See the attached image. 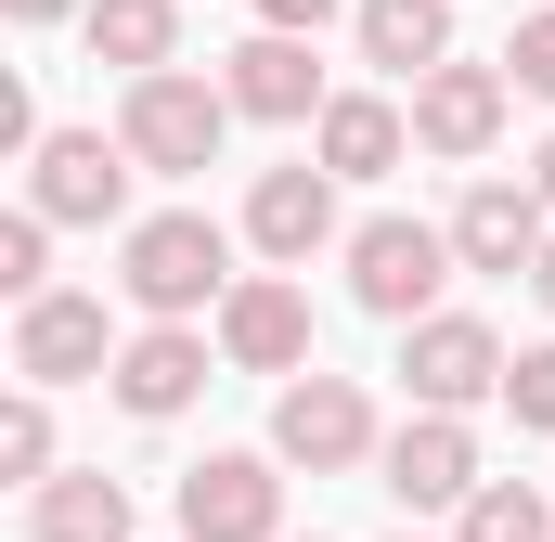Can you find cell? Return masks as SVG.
<instances>
[{"label": "cell", "mask_w": 555, "mask_h": 542, "mask_svg": "<svg viewBox=\"0 0 555 542\" xmlns=\"http://www.w3.org/2000/svg\"><path fill=\"white\" fill-rule=\"evenodd\" d=\"M117 284H130L142 323H194V310H220L246 271H233V233H220L207 207H155V220H130V246H117Z\"/></svg>", "instance_id": "cell-1"}, {"label": "cell", "mask_w": 555, "mask_h": 542, "mask_svg": "<svg viewBox=\"0 0 555 542\" xmlns=\"http://www.w3.org/2000/svg\"><path fill=\"white\" fill-rule=\"evenodd\" d=\"M117 142H130L155 181H194V168H220V142H233V91L194 78V65H155V78H130V104H117Z\"/></svg>", "instance_id": "cell-2"}, {"label": "cell", "mask_w": 555, "mask_h": 542, "mask_svg": "<svg viewBox=\"0 0 555 542\" xmlns=\"http://www.w3.org/2000/svg\"><path fill=\"white\" fill-rule=\"evenodd\" d=\"M452 271H465V246H452L439 220H362V233H349V297H362L375 323H426Z\"/></svg>", "instance_id": "cell-3"}, {"label": "cell", "mask_w": 555, "mask_h": 542, "mask_svg": "<svg viewBox=\"0 0 555 542\" xmlns=\"http://www.w3.org/2000/svg\"><path fill=\"white\" fill-rule=\"evenodd\" d=\"M401 388H414L426 413L504 401V336H491L478 310H426V323H401Z\"/></svg>", "instance_id": "cell-4"}, {"label": "cell", "mask_w": 555, "mask_h": 542, "mask_svg": "<svg viewBox=\"0 0 555 542\" xmlns=\"http://www.w3.org/2000/svg\"><path fill=\"white\" fill-rule=\"evenodd\" d=\"M13 375H26V388H91V375H117L104 297H78V284H39V297L13 310Z\"/></svg>", "instance_id": "cell-5"}, {"label": "cell", "mask_w": 555, "mask_h": 542, "mask_svg": "<svg viewBox=\"0 0 555 542\" xmlns=\"http://www.w3.org/2000/svg\"><path fill=\"white\" fill-rule=\"evenodd\" d=\"M272 452H284V465H310V478L375 465V401H362L349 375H323V362H310V375L272 401Z\"/></svg>", "instance_id": "cell-6"}, {"label": "cell", "mask_w": 555, "mask_h": 542, "mask_svg": "<svg viewBox=\"0 0 555 542\" xmlns=\"http://www.w3.org/2000/svg\"><path fill=\"white\" fill-rule=\"evenodd\" d=\"M284 452H207L181 478V542H284Z\"/></svg>", "instance_id": "cell-7"}, {"label": "cell", "mask_w": 555, "mask_h": 542, "mask_svg": "<svg viewBox=\"0 0 555 542\" xmlns=\"http://www.w3.org/2000/svg\"><path fill=\"white\" fill-rule=\"evenodd\" d=\"M130 142L104 130H39V155H26V207H52V220H130Z\"/></svg>", "instance_id": "cell-8"}, {"label": "cell", "mask_w": 555, "mask_h": 542, "mask_svg": "<svg viewBox=\"0 0 555 542\" xmlns=\"http://www.w3.org/2000/svg\"><path fill=\"white\" fill-rule=\"evenodd\" d=\"M220 362L233 375H310V297L284 271H246L220 297Z\"/></svg>", "instance_id": "cell-9"}, {"label": "cell", "mask_w": 555, "mask_h": 542, "mask_svg": "<svg viewBox=\"0 0 555 542\" xmlns=\"http://www.w3.org/2000/svg\"><path fill=\"white\" fill-rule=\"evenodd\" d=\"M375 465H388L401 517H439V504H465V491H478V426L414 401V426H401V439H375Z\"/></svg>", "instance_id": "cell-10"}, {"label": "cell", "mask_w": 555, "mask_h": 542, "mask_svg": "<svg viewBox=\"0 0 555 542\" xmlns=\"http://www.w3.org/2000/svg\"><path fill=\"white\" fill-rule=\"evenodd\" d=\"M246 246L272 271H310V246H336V168H259L246 181Z\"/></svg>", "instance_id": "cell-11"}, {"label": "cell", "mask_w": 555, "mask_h": 542, "mask_svg": "<svg viewBox=\"0 0 555 542\" xmlns=\"http://www.w3.org/2000/svg\"><path fill=\"white\" fill-rule=\"evenodd\" d=\"M504 104H517L504 65H426L414 78V142L426 155H491L504 142Z\"/></svg>", "instance_id": "cell-12"}, {"label": "cell", "mask_w": 555, "mask_h": 542, "mask_svg": "<svg viewBox=\"0 0 555 542\" xmlns=\"http://www.w3.org/2000/svg\"><path fill=\"white\" fill-rule=\"evenodd\" d=\"M220 91H233V117H272V130H297V117H323V104H336L297 26H259V39L220 65Z\"/></svg>", "instance_id": "cell-13"}, {"label": "cell", "mask_w": 555, "mask_h": 542, "mask_svg": "<svg viewBox=\"0 0 555 542\" xmlns=\"http://www.w3.org/2000/svg\"><path fill=\"white\" fill-rule=\"evenodd\" d=\"M555 233L543 181H465V207H452V246H465V271H530Z\"/></svg>", "instance_id": "cell-14"}, {"label": "cell", "mask_w": 555, "mask_h": 542, "mask_svg": "<svg viewBox=\"0 0 555 542\" xmlns=\"http://www.w3.org/2000/svg\"><path fill=\"white\" fill-rule=\"evenodd\" d=\"M104 388H117L142 426L194 413V388H207V336H194V323H142V336H117V375H104Z\"/></svg>", "instance_id": "cell-15"}, {"label": "cell", "mask_w": 555, "mask_h": 542, "mask_svg": "<svg viewBox=\"0 0 555 542\" xmlns=\"http://www.w3.org/2000/svg\"><path fill=\"white\" fill-rule=\"evenodd\" d=\"M310 130H323V168H336V181H388V168L414 155V117H401L388 91H336Z\"/></svg>", "instance_id": "cell-16"}, {"label": "cell", "mask_w": 555, "mask_h": 542, "mask_svg": "<svg viewBox=\"0 0 555 542\" xmlns=\"http://www.w3.org/2000/svg\"><path fill=\"white\" fill-rule=\"evenodd\" d=\"M78 26H91V65H130V78L181 65V0H91Z\"/></svg>", "instance_id": "cell-17"}, {"label": "cell", "mask_w": 555, "mask_h": 542, "mask_svg": "<svg viewBox=\"0 0 555 542\" xmlns=\"http://www.w3.org/2000/svg\"><path fill=\"white\" fill-rule=\"evenodd\" d=\"M362 65H388V78L452 65V0H362Z\"/></svg>", "instance_id": "cell-18"}, {"label": "cell", "mask_w": 555, "mask_h": 542, "mask_svg": "<svg viewBox=\"0 0 555 542\" xmlns=\"http://www.w3.org/2000/svg\"><path fill=\"white\" fill-rule=\"evenodd\" d=\"M26 530H39V542H130L142 517H130V491H117V478H91V465H78V478H39Z\"/></svg>", "instance_id": "cell-19"}, {"label": "cell", "mask_w": 555, "mask_h": 542, "mask_svg": "<svg viewBox=\"0 0 555 542\" xmlns=\"http://www.w3.org/2000/svg\"><path fill=\"white\" fill-rule=\"evenodd\" d=\"M452 517H465L452 542H555V517H543V491H530V478H478Z\"/></svg>", "instance_id": "cell-20"}, {"label": "cell", "mask_w": 555, "mask_h": 542, "mask_svg": "<svg viewBox=\"0 0 555 542\" xmlns=\"http://www.w3.org/2000/svg\"><path fill=\"white\" fill-rule=\"evenodd\" d=\"M39 284H52V207H13V220H0V297L26 310Z\"/></svg>", "instance_id": "cell-21"}, {"label": "cell", "mask_w": 555, "mask_h": 542, "mask_svg": "<svg viewBox=\"0 0 555 542\" xmlns=\"http://www.w3.org/2000/svg\"><path fill=\"white\" fill-rule=\"evenodd\" d=\"M0 478H26V491L52 478V401L39 388H13V413H0Z\"/></svg>", "instance_id": "cell-22"}, {"label": "cell", "mask_w": 555, "mask_h": 542, "mask_svg": "<svg viewBox=\"0 0 555 542\" xmlns=\"http://www.w3.org/2000/svg\"><path fill=\"white\" fill-rule=\"evenodd\" d=\"M504 413H517V426H555V336L504 362Z\"/></svg>", "instance_id": "cell-23"}, {"label": "cell", "mask_w": 555, "mask_h": 542, "mask_svg": "<svg viewBox=\"0 0 555 542\" xmlns=\"http://www.w3.org/2000/svg\"><path fill=\"white\" fill-rule=\"evenodd\" d=\"M504 78L555 104V13H517V39H504Z\"/></svg>", "instance_id": "cell-24"}, {"label": "cell", "mask_w": 555, "mask_h": 542, "mask_svg": "<svg viewBox=\"0 0 555 542\" xmlns=\"http://www.w3.org/2000/svg\"><path fill=\"white\" fill-rule=\"evenodd\" d=\"M259 26H297V39H323V26H336V0H259Z\"/></svg>", "instance_id": "cell-25"}, {"label": "cell", "mask_w": 555, "mask_h": 542, "mask_svg": "<svg viewBox=\"0 0 555 542\" xmlns=\"http://www.w3.org/2000/svg\"><path fill=\"white\" fill-rule=\"evenodd\" d=\"M13 26H65V13H91V0H0Z\"/></svg>", "instance_id": "cell-26"}, {"label": "cell", "mask_w": 555, "mask_h": 542, "mask_svg": "<svg viewBox=\"0 0 555 542\" xmlns=\"http://www.w3.org/2000/svg\"><path fill=\"white\" fill-rule=\"evenodd\" d=\"M530 297H543V310H555V233H543V259H530Z\"/></svg>", "instance_id": "cell-27"}, {"label": "cell", "mask_w": 555, "mask_h": 542, "mask_svg": "<svg viewBox=\"0 0 555 542\" xmlns=\"http://www.w3.org/2000/svg\"><path fill=\"white\" fill-rule=\"evenodd\" d=\"M530 181H543V207H555V142H543V155H530Z\"/></svg>", "instance_id": "cell-28"}, {"label": "cell", "mask_w": 555, "mask_h": 542, "mask_svg": "<svg viewBox=\"0 0 555 542\" xmlns=\"http://www.w3.org/2000/svg\"><path fill=\"white\" fill-rule=\"evenodd\" d=\"M284 542H297V530H284ZM310 542H323V530H310Z\"/></svg>", "instance_id": "cell-29"}, {"label": "cell", "mask_w": 555, "mask_h": 542, "mask_svg": "<svg viewBox=\"0 0 555 542\" xmlns=\"http://www.w3.org/2000/svg\"><path fill=\"white\" fill-rule=\"evenodd\" d=\"M401 542H426V530H401Z\"/></svg>", "instance_id": "cell-30"}]
</instances>
